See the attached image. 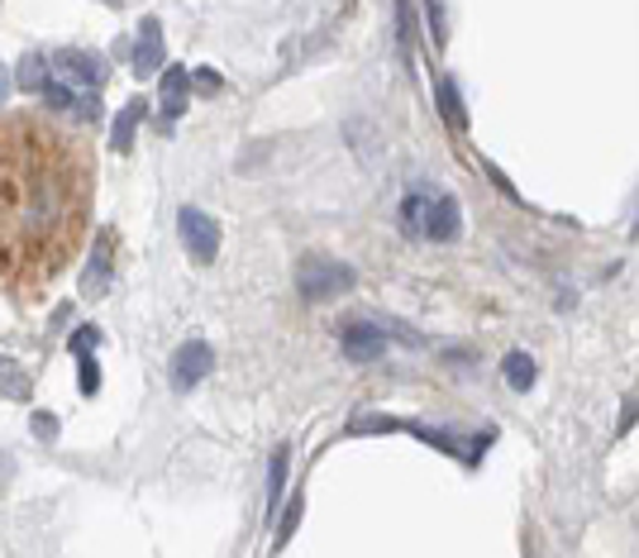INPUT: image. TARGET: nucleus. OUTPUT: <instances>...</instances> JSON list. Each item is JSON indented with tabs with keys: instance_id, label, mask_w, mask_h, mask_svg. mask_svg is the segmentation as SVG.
<instances>
[{
	"instance_id": "nucleus-1",
	"label": "nucleus",
	"mask_w": 639,
	"mask_h": 558,
	"mask_svg": "<svg viewBox=\"0 0 639 558\" xmlns=\"http://www.w3.org/2000/svg\"><path fill=\"white\" fill-rule=\"evenodd\" d=\"M91 163L63 129L0 120V282H48L86 220Z\"/></svg>"
},
{
	"instance_id": "nucleus-2",
	"label": "nucleus",
	"mask_w": 639,
	"mask_h": 558,
	"mask_svg": "<svg viewBox=\"0 0 639 558\" xmlns=\"http://www.w3.org/2000/svg\"><path fill=\"white\" fill-rule=\"evenodd\" d=\"M354 282H358V272L348 263H339V258H329V253H306L296 263V292L306 300H334V296H344Z\"/></svg>"
},
{
	"instance_id": "nucleus-3",
	"label": "nucleus",
	"mask_w": 639,
	"mask_h": 558,
	"mask_svg": "<svg viewBox=\"0 0 639 558\" xmlns=\"http://www.w3.org/2000/svg\"><path fill=\"white\" fill-rule=\"evenodd\" d=\"M177 234H182V249H186V258H192V263L210 267L215 258H220V225H215L206 210L182 206L177 210Z\"/></svg>"
},
{
	"instance_id": "nucleus-4",
	"label": "nucleus",
	"mask_w": 639,
	"mask_h": 558,
	"mask_svg": "<svg viewBox=\"0 0 639 558\" xmlns=\"http://www.w3.org/2000/svg\"><path fill=\"white\" fill-rule=\"evenodd\" d=\"M210 368H215V349L206 339H186L177 353H172V386L177 392H192L196 382H206L210 378Z\"/></svg>"
},
{
	"instance_id": "nucleus-5",
	"label": "nucleus",
	"mask_w": 639,
	"mask_h": 558,
	"mask_svg": "<svg viewBox=\"0 0 639 558\" xmlns=\"http://www.w3.org/2000/svg\"><path fill=\"white\" fill-rule=\"evenodd\" d=\"M53 72L72 86V91H86V96H96V86L106 81V67H100V57H96V53H86V48H67V53H57V57H53Z\"/></svg>"
},
{
	"instance_id": "nucleus-6",
	"label": "nucleus",
	"mask_w": 639,
	"mask_h": 558,
	"mask_svg": "<svg viewBox=\"0 0 639 558\" xmlns=\"http://www.w3.org/2000/svg\"><path fill=\"white\" fill-rule=\"evenodd\" d=\"M339 343H344V353L354 358V363H377V358L387 353V329L354 320V325L339 329Z\"/></svg>"
},
{
	"instance_id": "nucleus-7",
	"label": "nucleus",
	"mask_w": 639,
	"mask_h": 558,
	"mask_svg": "<svg viewBox=\"0 0 639 558\" xmlns=\"http://www.w3.org/2000/svg\"><path fill=\"white\" fill-rule=\"evenodd\" d=\"M110 267H115V234H110V229H100V234H96V249H91V258H86V272H82L86 296H106Z\"/></svg>"
},
{
	"instance_id": "nucleus-8",
	"label": "nucleus",
	"mask_w": 639,
	"mask_h": 558,
	"mask_svg": "<svg viewBox=\"0 0 639 558\" xmlns=\"http://www.w3.org/2000/svg\"><path fill=\"white\" fill-rule=\"evenodd\" d=\"M458 229H463L458 200L448 196V192H434V200H430V220H425V239H430V243H448V239H458Z\"/></svg>"
},
{
	"instance_id": "nucleus-9",
	"label": "nucleus",
	"mask_w": 639,
	"mask_h": 558,
	"mask_svg": "<svg viewBox=\"0 0 639 558\" xmlns=\"http://www.w3.org/2000/svg\"><path fill=\"white\" fill-rule=\"evenodd\" d=\"M158 63H163V24H158V14H149V20H139L134 72H139V77H153Z\"/></svg>"
},
{
	"instance_id": "nucleus-10",
	"label": "nucleus",
	"mask_w": 639,
	"mask_h": 558,
	"mask_svg": "<svg viewBox=\"0 0 639 558\" xmlns=\"http://www.w3.org/2000/svg\"><path fill=\"white\" fill-rule=\"evenodd\" d=\"M440 186H411V192L401 196V229L411 239H425V220H430V200Z\"/></svg>"
},
{
	"instance_id": "nucleus-11",
	"label": "nucleus",
	"mask_w": 639,
	"mask_h": 558,
	"mask_svg": "<svg viewBox=\"0 0 639 558\" xmlns=\"http://www.w3.org/2000/svg\"><path fill=\"white\" fill-rule=\"evenodd\" d=\"M501 378L511 382V392H520V396H526L530 386L540 382V368H534V358H530L526 349H511V353L501 358Z\"/></svg>"
},
{
	"instance_id": "nucleus-12",
	"label": "nucleus",
	"mask_w": 639,
	"mask_h": 558,
	"mask_svg": "<svg viewBox=\"0 0 639 558\" xmlns=\"http://www.w3.org/2000/svg\"><path fill=\"white\" fill-rule=\"evenodd\" d=\"M434 96H440L444 124L454 129V134H463V129H468V114H463V100H458V81L454 77H440V81H434Z\"/></svg>"
},
{
	"instance_id": "nucleus-13",
	"label": "nucleus",
	"mask_w": 639,
	"mask_h": 558,
	"mask_svg": "<svg viewBox=\"0 0 639 558\" xmlns=\"http://www.w3.org/2000/svg\"><path fill=\"white\" fill-rule=\"evenodd\" d=\"M143 114H149V106H143V100H129V106L120 110V120H115V149L120 153H129L134 149V134H139V124H143Z\"/></svg>"
},
{
	"instance_id": "nucleus-14",
	"label": "nucleus",
	"mask_w": 639,
	"mask_h": 558,
	"mask_svg": "<svg viewBox=\"0 0 639 558\" xmlns=\"http://www.w3.org/2000/svg\"><path fill=\"white\" fill-rule=\"evenodd\" d=\"M286 468H292V449H282L272 453V463H268V515L278 511V501H282V492H286Z\"/></svg>"
},
{
	"instance_id": "nucleus-15",
	"label": "nucleus",
	"mask_w": 639,
	"mask_h": 558,
	"mask_svg": "<svg viewBox=\"0 0 639 558\" xmlns=\"http://www.w3.org/2000/svg\"><path fill=\"white\" fill-rule=\"evenodd\" d=\"M158 86H163V110L167 114H182L186 110V72L182 67H167Z\"/></svg>"
},
{
	"instance_id": "nucleus-16",
	"label": "nucleus",
	"mask_w": 639,
	"mask_h": 558,
	"mask_svg": "<svg viewBox=\"0 0 639 558\" xmlns=\"http://www.w3.org/2000/svg\"><path fill=\"white\" fill-rule=\"evenodd\" d=\"M48 77H53V63H48V57H39V53H34V57H24V63H20V86H24L29 96H39Z\"/></svg>"
},
{
	"instance_id": "nucleus-17",
	"label": "nucleus",
	"mask_w": 639,
	"mask_h": 558,
	"mask_svg": "<svg viewBox=\"0 0 639 558\" xmlns=\"http://www.w3.org/2000/svg\"><path fill=\"white\" fill-rule=\"evenodd\" d=\"M0 386H6V392H10L14 401H24V396H29V378L20 372V363H14V358H0Z\"/></svg>"
},
{
	"instance_id": "nucleus-18",
	"label": "nucleus",
	"mask_w": 639,
	"mask_h": 558,
	"mask_svg": "<svg viewBox=\"0 0 639 558\" xmlns=\"http://www.w3.org/2000/svg\"><path fill=\"white\" fill-rule=\"evenodd\" d=\"M77 386H82V396H96L100 392V363H96V353H82L77 358Z\"/></svg>"
},
{
	"instance_id": "nucleus-19",
	"label": "nucleus",
	"mask_w": 639,
	"mask_h": 558,
	"mask_svg": "<svg viewBox=\"0 0 639 558\" xmlns=\"http://www.w3.org/2000/svg\"><path fill=\"white\" fill-rule=\"evenodd\" d=\"M411 29H415L411 0H397V43H401V53H411Z\"/></svg>"
},
{
	"instance_id": "nucleus-20",
	"label": "nucleus",
	"mask_w": 639,
	"mask_h": 558,
	"mask_svg": "<svg viewBox=\"0 0 639 558\" xmlns=\"http://www.w3.org/2000/svg\"><path fill=\"white\" fill-rule=\"evenodd\" d=\"M96 343H100V329L96 325H82L77 335H72V353H77V358L82 353H96Z\"/></svg>"
},
{
	"instance_id": "nucleus-21",
	"label": "nucleus",
	"mask_w": 639,
	"mask_h": 558,
	"mask_svg": "<svg viewBox=\"0 0 639 558\" xmlns=\"http://www.w3.org/2000/svg\"><path fill=\"white\" fill-rule=\"evenodd\" d=\"M430 6V34H434V43H444L448 39V24H444V6L440 0H425Z\"/></svg>"
},
{
	"instance_id": "nucleus-22",
	"label": "nucleus",
	"mask_w": 639,
	"mask_h": 558,
	"mask_svg": "<svg viewBox=\"0 0 639 558\" xmlns=\"http://www.w3.org/2000/svg\"><path fill=\"white\" fill-rule=\"evenodd\" d=\"M301 511H306V501H301V496H292V506H286V521H282V539H286V535H292V529H296Z\"/></svg>"
},
{
	"instance_id": "nucleus-23",
	"label": "nucleus",
	"mask_w": 639,
	"mask_h": 558,
	"mask_svg": "<svg viewBox=\"0 0 639 558\" xmlns=\"http://www.w3.org/2000/svg\"><path fill=\"white\" fill-rule=\"evenodd\" d=\"M34 435H43V439H53V435H57V420H53V415H43V411L34 415Z\"/></svg>"
},
{
	"instance_id": "nucleus-24",
	"label": "nucleus",
	"mask_w": 639,
	"mask_h": 558,
	"mask_svg": "<svg viewBox=\"0 0 639 558\" xmlns=\"http://www.w3.org/2000/svg\"><path fill=\"white\" fill-rule=\"evenodd\" d=\"M201 86H206V91H220V77H215V72H201V77H196Z\"/></svg>"
},
{
	"instance_id": "nucleus-25",
	"label": "nucleus",
	"mask_w": 639,
	"mask_h": 558,
	"mask_svg": "<svg viewBox=\"0 0 639 558\" xmlns=\"http://www.w3.org/2000/svg\"><path fill=\"white\" fill-rule=\"evenodd\" d=\"M0 96H6V81H0Z\"/></svg>"
}]
</instances>
